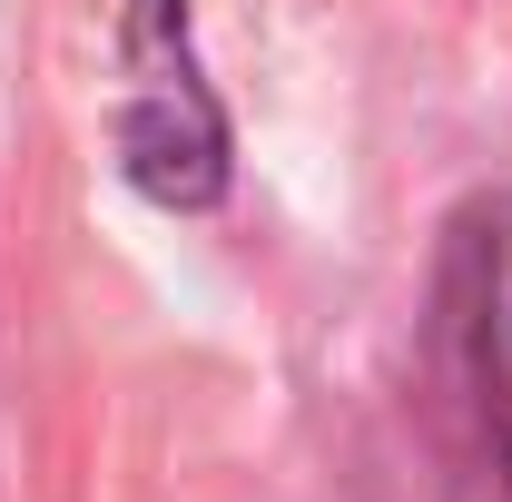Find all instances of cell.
<instances>
[{
    "label": "cell",
    "mask_w": 512,
    "mask_h": 502,
    "mask_svg": "<svg viewBox=\"0 0 512 502\" xmlns=\"http://www.w3.org/2000/svg\"><path fill=\"white\" fill-rule=\"evenodd\" d=\"M473 345H483V384H493V424H503V463H512V207L493 217V237H483Z\"/></svg>",
    "instance_id": "2"
},
{
    "label": "cell",
    "mask_w": 512,
    "mask_h": 502,
    "mask_svg": "<svg viewBox=\"0 0 512 502\" xmlns=\"http://www.w3.org/2000/svg\"><path fill=\"white\" fill-rule=\"evenodd\" d=\"M128 89L119 99V168L158 207H207L227 188V109L188 60V0H138L128 20Z\"/></svg>",
    "instance_id": "1"
}]
</instances>
